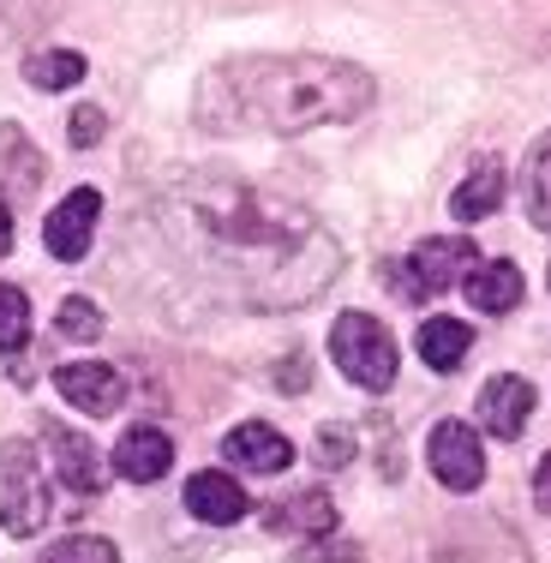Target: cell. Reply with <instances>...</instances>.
I'll return each instance as SVG.
<instances>
[{
  "mask_svg": "<svg viewBox=\"0 0 551 563\" xmlns=\"http://www.w3.org/2000/svg\"><path fill=\"white\" fill-rule=\"evenodd\" d=\"M192 234L228 264L246 306H306L330 288L335 264H342L330 234L306 210L276 205L252 186H222V192L198 186Z\"/></svg>",
  "mask_w": 551,
  "mask_h": 563,
  "instance_id": "1",
  "label": "cell"
},
{
  "mask_svg": "<svg viewBox=\"0 0 551 563\" xmlns=\"http://www.w3.org/2000/svg\"><path fill=\"white\" fill-rule=\"evenodd\" d=\"M372 109V78L330 55H246L222 60L198 85V120L210 132H306L342 126Z\"/></svg>",
  "mask_w": 551,
  "mask_h": 563,
  "instance_id": "2",
  "label": "cell"
},
{
  "mask_svg": "<svg viewBox=\"0 0 551 563\" xmlns=\"http://www.w3.org/2000/svg\"><path fill=\"white\" fill-rule=\"evenodd\" d=\"M48 504H55V492H48V474L36 462V444L31 438H7L0 444V528L12 540H31L48 521Z\"/></svg>",
  "mask_w": 551,
  "mask_h": 563,
  "instance_id": "3",
  "label": "cell"
},
{
  "mask_svg": "<svg viewBox=\"0 0 551 563\" xmlns=\"http://www.w3.org/2000/svg\"><path fill=\"white\" fill-rule=\"evenodd\" d=\"M330 360L342 366V378H354L360 390H372V396L389 390V384H396V366H401L396 336H389L372 312H342V318H335Z\"/></svg>",
  "mask_w": 551,
  "mask_h": 563,
  "instance_id": "4",
  "label": "cell"
},
{
  "mask_svg": "<svg viewBox=\"0 0 551 563\" xmlns=\"http://www.w3.org/2000/svg\"><path fill=\"white\" fill-rule=\"evenodd\" d=\"M467 264H474V240L467 234H438V240H420L401 264H389V282H396L401 300L426 306V300H438V294H450L455 282L467 276Z\"/></svg>",
  "mask_w": 551,
  "mask_h": 563,
  "instance_id": "5",
  "label": "cell"
},
{
  "mask_svg": "<svg viewBox=\"0 0 551 563\" xmlns=\"http://www.w3.org/2000/svg\"><path fill=\"white\" fill-rule=\"evenodd\" d=\"M426 462H432L438 486H450V492H474L480 479H486V450H480V432H474V426H462V420L432 426Z\"/></svg>",
  "mask_w": 551,
  "mask_h": 563,
  "instance_id": "6",
  "label": "cell"
},
{
  "mask_svg": "<svg viewBox=\"0 0 551 563\" xmlns=\"http://www.w3.org/2000/svg\"><path fill=\"white\" fill-rule=\"evenodd\" d=\"M97 217H102V192L97 186H78V192H66L55 210H48L43 222V240L48 252H55L60 264H78L90 252V234H97Z\"/></svg>",
  "mask_w": 551,
  "mask_h": 563,
  "instance_id": "7",
  "label": "cell"
},
{
  "mask_svg": "<svg viewBox=\"0 0 551 563\" xmlns=\"http://www.w3.org/2000/svg\"><path fill=\"white\" fill-rule=\"evenodd\" d=\"M55 390L73 401L78 413H114L120 401H126V378H120L114 366H102V360H73V366L55 372Z\"/></svg>",
  "mask_w": 551,
  "mask_h": 563,
  "instance_id": "8",
  "label": "cell"
},
{
  "mask_svg": "<svg viewBox=\"0 0 551 563\" xmlns=\"http://www.w3.org/2000/svg\"><path fill=\"white\" fill-rule=\"evenodd\" d=\"M48 455H55V474L66 492H78V498H90V492H102V455L90 450V438L78 432V426H48Z\"/></svg>",
  "mask_w": 551,
  "mask_h": 563,
  "instance_id": "9",
  "label": "cell"
},
{
  "mask_svg": "<svg viewBox=\"0 0 551 563\" xmlns=\"http://www.w3.org/2000/svg\"><path fill=\"white\" fill-rule=\"evenodd\" d=\"M174 467V444L163 426H132V432H120L114 444V474L120 479H139V486H156Z\"/></svg>",
  "mask_w": 551,
  "mask_h": 563,
  "instance_id": "10",
  "label": "cell"
},
{
  "mask_svg": "<svg viewBox=\"0 0 551 563\" xmlns=\"http://www.w3.org/2000/svg\"><path fill=\"white\" fill-rule=\"evenodd\" d=\"M222 455L234 467H246V474H282V467L294 462V444L276 432V426L246 420V426H234V432L222 438Z\"/></svg>",
  "mask_w": 551,
  "mask_h": 563,
  "instance_id": "11",
  "label": "cell"
},
{
  "mask_svg": "<svg viewBox=\"0 0 551 563\" xmlns=\"http://www.w3.org/2000/svg\"><path fill=\"white\" fill-rule=\"evenodd\" d=\"M462 294H467V306L474 312H486V318H504V312H516L521 306V271L509 258H492V264H467V276H462Z\"/></svg>",
  "mask_w": 551,
  "mask_h": 563,
  "instance_id": "12",
  "label": "cell"
},
{
  "mask_svg": "<svg viewBox=\"0 0 551 563\" xmlns=\"http://www.w3.org/2000/svg\"><path fill=\"white\" fill-rule=\"evenodd\" d=\"M528 413H533V384L528 378H492L486 390H480V426H486L492 438H521Z\"/></svg>",
  "mask_w": 551,
  "mask_h": 563,
  "instance_id": "13",
  "label": "cell"
},
{
  "mask_svg": "<svg viewBox=\"0 0 551 563\" xmlns=\"http://www.w3.org/2000/svg\"><path fill=\"white\" fill-rule=\"evenodd\" d=\"M186 509L210 528H228V521L246 516V486L234 474H192L186 479Z\"/></svg>",
  "mask_w": 551,
  "mask_h": 563,
  "instance_id": "14",
  "label": "cell"
},
{
  "mask_svg": "<svg viewBox=\"0 0 551 563\" xmlns=\"http://www.w3.org/2000/svg\"><path fill=\"white\" fill-rule=\"evenodd\" d=\"M271 528L276 533H306V540H330L335 533V504L324 498V492H300V498L271 509Z\"/></svg>",
  "mask_w": 551,
  "mask_h": 563,
  "instance_id": "15",
  "label": "cell"
},
{
  "mask_svg": "<svg viewBox=\"0 0 551 563\" xmlns=\"http://www.w3.org/2000/svg\"><path fill=\"white\" fill-rule=\"evenodd\" d=\"M467 347H474V330L462 318H426L420 324V360L432 372H455L467 360Z\"/></svg>",
  "mask_w": 551,
  "mask_h": 563,
  "instance_id": "16",
  "label": "cell"
},
{
  "mask_svg": "<svg viewBox=\"0 0 551 563\" xmlns=\"http://www.w3.org/2000/svg\"><path fill=\"white\" fill-rule=\"evenodd\" d=\"M504 186H509V180H504V163H480L462 186H455V198H450L455 222H480V217H492V210L504 205Z\"/></svg>",
  "mask_w": 551,
  "mask_h": 563,
  "instance_id": "17",
  "label": "cell"
},
{
  "mask_svg": "<svg viewBox=\"0 0 551 563\" xmlns=\"http://www.w3.org/2000/svg\"><path fill=\"white\" fill-rule=\"evenodd\" d=\"M521 205H528L533 228H551V132L533 139V151H528V168H521Z\"/></svg>",
  "mask_w": 551,
  "mask_h": 563,
  "instance_id": "18",
  "label": "cell"
},
{
  "mask_svg": "<svg viewBox=\"0 0 551 563\" xmlns=\"http://www.w3.org/2000/svg\"><path fill=\"white\" fill-rule=\"evenodd\" d=\"M0 174H7V186H19V192H31V186L43 180V156L31 151V139H24L19 126H0Z\"/></svg>",
  "mask_w": 551,
  "mask_h": 563,
  "instance_id": "19",
  "label": "cell"
},
{
  "mask_svg": "<svg viewBox=\"0 0 551 563\" xmlns=\"http://www.w3.org/2000/svg\"><path fill=\"white\" fill-rule=\"evenodd\" d=\"M24 78H31L36 90H73L78 78H85V55H73V48H43V55L24 60Z\"/></svg>",
  "mask_w": 551,
  "mask_h": 563,
  "instance_id": "20",
  "label": "cell"
},
{
  "mask_svg": "<svg viewBox=\"0 0 551 563\" xmlns=\"http://www.w3.org/2000/svg\"><path fill=\"white\" fill-rule=\"evenodd\" d=\"M31 342V300L0 282V354H24Z\"/></svg>",
  "mask_w": 551,
  "mask_h": 563,
  "instance_id": "21",
  "label": "cell"
},
{
  "mask_svg": "<svg viewBox=\"0 0 551 563\" xmlns=\"http://www.w3.org/2000/svg\"><path fill=\"white\" fill-rule=\"evenodd\" d=\"M36 563H120V552L109 540H97V533H73V540H55Z\"/></svg>",
  "mask_w": 551,
  "mask_h": 563,
  "instance_id": "22",
  "label": "cell"
},
{
  "mask_svg": "<svg viewBox=\"0 0 551 563\" xmlns=\"http://www.w3.org/2000/svg\"><path fill=\"white\" fill-rule=\"evenodd\" d=\"M55 330H60L66 342H97L102 336V312L85 300V294H73V300L55 312Z\"/></svg>",
  "mask_w": 551,
  "mask_h": 563,
  "instance_id": "23",
  "label": "cell"
},
{
  "mask_svg": "<svg viewBox=\"0 0 551 563\" xmlns=\"http://www.w3.org/2000/svg\"><path fill=\"white\" fill-rule=\"evenodd\" d=\"M102 126H109V120H102V109H97V102H85V109L73 114V126H66V132H73V151H97V144H102Z\"/></svg>",
  "mask_w": 551,
  "mask_h": 563,
  "instance_id": "24",
  "label": "cell"
},
{
  "mask_svg": "<svg viewBox=\"0 0 551 563\" xmlns=\"http://www.w3.org/2000/svg\"><path fill=\"white\" fill-rule=\"evenodd\" d=\"M294 563H360V552H354V545H318V552L306 545Z\"/></svg>",
  "mask_w": 551,
  "mask_h": 563,
  "instance_id": "25",
  "label": "cell"
},
{
  "mask_svg": "<svg viewBox=\"0 0 551 563\" xmlns=\"http://www.w3.org/2000/svg\"><path fill=\"white\" fill-rule=\"evenodd\" d=\"M318 455H324V467H335V462H348V455H354V444H348V432H324Z\"/></svg>",
  "mask_w": 551,
  "mask_h": 563,
  "instance_id": "26",
  "label": "cell"
},
{
  "mask_svg": "<svg viewBox=\"0 0 551 563\" xmlns=\"http://www.w3.org/2000/svg\"><path fill=\"white\" fill-rule=\"evenodd\" d=\"M533 504H540L546 516H551V455H546L540 467H533Z\"/></svg>",
  "mask_w": 551,
  "mask_h": 563,
  "instance_id": "27",
  "label": "cell"
},
{
  "mask_svg": "<svg viewBox=\"0 0 551 563\" xmlns=\"http://www.w3.org/2000/svg\"><path fill=\"white\" fill-rule=\"evenodd\" d=\"M276 384H282V390H306V360H288Z\"/></svg>",
  "mask_w": 551,
  "mask_h": 563,
  "instance_id": "28",
  "label": "cell"
},
{
  "mask_svg": "<svg viewBox=\"0 0 551 563\" xmlns=\"http://www.w3.org/2000/svg\"><path fill=\"white\" fill-rule=\"evenodd\" d=\"M7 252H12V217L0 210V258H7Z\"/></svg>",
  "mask_w": 551,
  "mask_h": 563,
  "instance_id": "29",
  "label": "cell"
}]
</instances>
